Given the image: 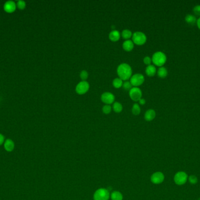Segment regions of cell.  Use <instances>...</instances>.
<instances>
[{
    "mask_svg": "<svg viewBox=\"0 0 200 200\" xmlns=\"http://www.w3.org/2000/svg\"><path fill=\"white\" fill-rule=\"evenodd\" d=\"M117 73L120 79L127 80L132 76V68L128 64H121L117 67Z\"/></svg>",
    "mask_w": 200,
    "mask_h": 200,
    "instance_id": "cell-1",
    "label": "cell"
},
{
    "mask_svg": "<svg viewBox=\"0 0 200 200\" xmlns=\"http://www.w3.org/2000/svg\"><path fill=\"white\" fill-rule=\"evenodd\" d=\"M167 57L164 53L158 51L155 52L153 56L152 61L153 62V64L158 67H161L163 66L166 62Z\"/></svg>",
    "mask_w": 200,
    "mask_h": 200,
    "instance_id": "cell-2",
    "label": "cell"
},
{
    "mask_svg": "<svg viewBox=\"0 0 200 200\" xmlns=\"http://www.w3.org/2000/svg\"><path fill=\"white\" fill-rule=\"evenodd\" d=\"M110 197V193L108 190L101 188L95 191L94 194V200H108Z\"/></svg>",
    "mask_w": 200,
    "mask_h": 200,
    "instance_id": "cell-3",
    "label": "cell"
},
{
    "mask_svg": "<svg viewBox=\"0 0 200 200\" xmlns=\"http://www.w3.org/2000/svg\"><path fill=\"white\" fill-rule=\"evenodd\" d=\"M188 178L189 177L186 173L184 171H179L175 174L174 177V181L177 185L182 186L187 182Z\"/></svg>",
    "mask_w": 200,
    "mask_h": 200,
    "instance_id": "cell-4",
    "label": "cell"
},
{
    "mask_svg": "<svg viewBox=\"0 0 200 200\" xmlns=\"http://www.w3.org/2000/svg\"><path fill=\"white\" fill-rule=\"evenodd\" d=\"M132 40L133 43L137 45H141L146 42L147 40V37L143 32L137 31L133 33L132 35Z\"/></svg>",
    "mask_w": 200,
    "mask_h": 200,
    "instance_id": "cell-5",
    "label": "cell"
},
{
    "mask_svg": "<svg viewBox=\"0 0 200 200\" xmlns=\"http://www.w3.org/2000/svg\"><path fill=\"white\" fill-rule=\"evenodd\" d=\"M144 81V77L142 74L136 73L131 77L130 82L135 87H137L141 85Z\"/></svg>",
    "mask_w": 200,
    "mask_h": 200,
    "instance_id": "cell-6",
    "label": "cell"
},
{
    "mask_svg": "<svg viewBox=\"0 0 200 200\" xmlns=\"http://www.w3.org/2000/svg\"><path fill=\"white\" fill-rule=\"evenodd\" d=\"M90 85L89 83L85 81H81L79 82L76 87H75V91L79 95H83L89 89Z\"/></svg>",
    "mask_w": 200,
    "mask_h": 200,
    "instance_id": "cell-7",
    "label": "cell"
},
{
    "mask_svg": "<svg viewBox=\"0 0 200 200\" xmlns=\"http://www.w3.org/2000/svg\"><path fill=\"white\" fill-rule=\"evenodd\" d=\"M164 180V175L163 173L157 171L154 173L150 177V180L154 184H159L163 182Z\"/></svg>",
    "mask_w": 200,
    "mask_h": 200,
    "instance_id": "cell-8",
    "label": "cell"
},
{
    "mask_svg": "<svg viewBox=\"0 0 200 200\" xmlns=\"http://www.w3.org/2000/svg\"><path fill=\"white\" fill-rule=\"evenodd\" d=\"M130 96L134 101H139L142 98V90L138 87H132L130 90Z\"/></svg>",
    "mask_w": 200,
    "mask_h": 200,
    "instance_id": "cell-9",
    "label": "cell"
},
{
    "mask_svg": "<svg viewBox=\"0 0 200 200\" xmlns=\"http://www.w3.org/2000/svg\"><path fill=\"white\" fill-rule=\"evenodd\" d=\"M16 8V2L13 1H7L4 4V10L9 14L15 12Z\"/></svg>",
    "mask_w": 200,
    "mask_h": 200,
    "instance_id": "cell-10",
    "label": "cell"
},
{
    "mask_svg": "<svg viewBox=\"0 0 200 200\" xmlns=\"http://www.w3.org/2000/svg\"><path fill=\"white\" fill-rule=\"evenodd\" d=\"M101 99L102 101L107 105H110L114 102L115 96L111 92H104L102 94Z\"/></svg>",
    "mask_w": 200,
    "mask_h": 200,
    "instance_id": "cell-11",
    "label": "cell"
},
{
    "mask_svg": "<svg viewBox=\"0 0 200 200\" xmlns=\"http://www.w3.org/2000/svg\"><path fill=\"white\" fill-rule=\"evenodd\" d=\"M4 147L6 151L11 152L15 148V143L12 139L7 138L4 141Z\"/></svg>",
    "mask_w": 200,
    "mask_h": 200,
    "instance_id": "cell-12",
    "label": "cell"
},
{
    "mask_svg": "<svg viewBox=\"0 0 200 200\" xmlns=\"http://www.w3.org/2000/svg\"><path fill=\"white\" fill-rule=\"evenodd\" d=\"M156 117V112L153 109L147 110L144 114V119L146 121L150 122L153 120Z\"/></svg>",
    "mask_w": 200,
    "mask_h": 200,
    "instance_id": "cell-13",
    "label": "cell"
},
{
    "mask_svg": "<svg viewBox=\"0 0 200 200\" xmlns=\"http://www.w3.org/2000/svg\"><path fill=\"white\" fill-rule=\"evenodd\" d=\"M109 38L112 41H117L120 38V32L117 30H113L110 33Z\"/></svg>",
    "mask_w": 200,
    "mask_h": 200,
    "instance_id": "cell-14",
    "label": "cell"
},
{
    "mask_svg": "<svg viewBox=\"0 0 200 200\" xmlns=\"http://www.w3.org/2000/svg\"><path fill=\"white\" fill-rule=\"evenodd\" d=\"M133 47H134V44H133V41L130 39L126 40L123 43V45H122L123 48L127 51H131V50H132Z\"/></svg>",
    "mask_w": 200,
    "mask_h": 200,
    "instance_id": "cell-15",
    "label": "cell"
},
{
    "mask_svg": "<svg viewBox=\"0 0 200 200\" xmlns=\"http://www.w3.org/2000/svg\"><path fill=\"white\" fill-rule=\"evenodd\" d=\"M185 21L187 24L190 25H194L196 23H197V20L194 15L191 14H188L185 17Z\"/></svg>",
    "mask_w": 200,
    "mask_h": 200,
    "instance_id": "cell-16",
    "label": "cell"
},
{
    "mask_svg": "<svg viewBox=\"0 0 200 200\" xmlns=\"http://www.w3.org/2000/svg\"><path fill=\"white\" fill-rule=\"evenodd\" d=\"M146 73L149 76H154L156 73V68L153 65H149L146 68Z\"/></svg>",
    "mask_w": 200,
    "mask_h": 200,
    "instance_id": "cell-17",
    "label": "cell"
},
{
    "mask_svg": "<svg viewBox=\"0 0 200 200\" xmlns=\"http://www.w3.org/2000/svg\"><path fill=\"white\" fill-rule=\"evenodd\" d=\"M111 199L112 200H122L123 196L121 193L118 191H113L111 194Z\"/></svg>",
    "mask_w": 200,
    "mask_h": 200,
    "instance_id": "cell-18",
    "label": "cell"
},
{
    "mask_svg": "<svg viewBox=\"0 0 200 200\" xmlns=\"http://www.w3.org/2000/svg\"><path fill=\"white\" fill-rule=\"evenodd\" d=\"M167 73H168L167 70L164 67H160L159 69L157 70V75L161 78L166 77L167 76Z\"/></svg>",
    "mask_w": 200,
    "mask_h": 200,
    "instance_id": "cell-19",
    "label": "cell"
},
{
    "mask_svg": "<svg viewBox=\"0 0 200 200\" xmlns=\"http://www.w3.org/2000/svg\"><path fill=\"white\" fill-rule=\"evenodd\" d=\"M112 85L113 86L116 87V88H120L121 86H122L123 85V81L121 79H120V77H117L115 78L113 80L112 82Z\"/></svg>",
    "mask_w": 200,
    "mask_h": 200,
    "instance_id": "cell-20",
    "label": "cell"
},
{
    "mask_svg": "<svg viewBox=\"0 0 200 200\" xmlns=\"http://www.w3.org/2000/svg\"><path fill=\"white\" fill-rule=\"evenodd\" d=\"M123 109L122 105L120 103V102H115L113 105V110H114V112H115L116 113H120L121 112H122Z\"/></svg>",
    "mask_w": 200,
    "mask_h": 200,
    "instance_id": "cell-21",
    "label": "cell"
},
{
    "mask_svg": "<svg viewBox=\"0 0 200 200\" xmlns=\"http://www.w3.org/2000/svg\"><path fill=\"white\" fill-rule=\"evenodd\" d=\"M122 36L124 39H128L129 38H130L132 36V33L130 30L126 29H124V30L122 31Z\"/></svg>",
    "mask_w": 200,
    "mask_h": 200,
    "instance_id": "cell-22",
    "label": "cell"
},
{
    "mask_svg": "<svg viewBox=\"0 0 200 200\" xmlns=\"http://www.w3.org/2000/svg\"><path fill=\"white\" fill-rule=\"evenodd\" d=\"M16 8H18L20 10H23L26 6V2L22 0H19L16 2Z\"/></svg>",
    "mask_w": 200,
    "mask_h": 200,
    "instance_id": "cell-23",
    "label": "cell"
},
{
    "mask_svg": "<svg viewBox=\"0 0 200 200\" xmlns=\"http://www.w3.org/2000/svg\"><path fill=\"white\" fill-rule=\"evenodd\" d=\"M132 112L135 115H138L140 113V108L137 103H135L132 108Z\"/></svg>",
    "mask_w": 200,
    "mask_h": 200,
    "instance_id": "cell-24",
    "label": "cell"
},
{
    "mask_svg": "<svg viewBox=\"0 0 200 200\" xmlns=\"http://www.w3.org/2000/svg\"><path fill=\"white\" fill-rule=\"evenodd\" d=\"M111 106L110 105H105L102 107V112L105 114H109L111 112Z\"/></svg>",
    "mask_w": 200,
    "mask_h": 200,
    "instance_id": "cell-25",
    "label": "cell"
},
{
    "mask_svg": "<svg viewBox=\"0 0 200 200\" xmlns=\"http://www.w3.org/2000/svg\"><path fill=\"white\" fill-rule=\"evenodd\" d=\"M80 76L81 79L83 81H85V80L88 78V72H87L85 70H82V71L80 72Z\"/></svg>",
    "mask_w": 200,
    "mask_h": 200,
    "instance_id": "cell-26",
    "label": "cell"
},
{
    "mask_svg": "<svg viewBox=\"0 0 200 200\" xmlns=\"http://www.w3.org/2000/svg\"><path fill=\"white\" fill-rule=\"evenodd\" d=\"M122 86H123V88L126 90H131L132 89V84L129 81H125L123 85H122Z\"/></svg>",
    "mask_w": 200,
    "mask_h": 200,
    "instance_id": "cell-27",
    "label": "cell"
},
{
    "mask_svg": "<svg viewBox=\"0 0 200 200\" xmlns=\"http://www.w3.org/2000/svg\"><path fill=\"white\" fill-rule=\"evenodd\" d=\"M188 180L189 181V182L192 184H196L197 182H198V178L196 176H194V175H192V176H190L189 178H188Z\"/></svg>",
    "mask_w": 200,
    "mask_h": 200,
    "instance_id": "cell-28",
    "label": "cell"
},
{
    "mask_svg": "<svg viewBox=\"0 0 200 200\" xmlns=\"http://www.w3.org/2000/svg\"><path fill=\"white\" fill-rule=\"evenodd\" d=\"M152 59L149 57H145L143 59V62L146 65H150L151 62H152Z\"/></svg>",
    "mask_w": 200,
    "mask_h": 200,
    "instance_id": "cell-29",
    "label": "cell"
},
{
    "mask_svg": "<svg viewBox=\"0 0 200 200\" xmlns=\"http://www.w3.org/2000/svg\"><path fill=\"white\" fill-rule=\"evenodd\" d=\"M193 11L196 14L200 16V5H197L195 6L193 9Z\"/></svg>",
    "mask_w": 200,
    "mask_h": 200,
    "instance_id": "cell-30",
    "label": "cell"
},
{
    "mask_svg": "<svg viewBox=\"0 0 200 200\" xmlns=\"http://www.w3.org/2000/svg\"><path fill=\"white\" fill-rule=\"evenodd\" d=\"M5 141V137L3 134L0 133V146L3 144Z\"/></svg>",
    "mask_w": 200,
    "mask_h": 200,
    "instance_id": "cell-31",
    "label": "cell"
},
{
    "mask_svg": "<svg viewBox=\"0 0 200 200\" xmlns=\"http://www.w3.org/2000/svg\"><path fill=\"white\" fill-rule=\"evenodd\" d=\"M139 103L140 104V105H144L145 104V103H146V100H145V99H143V98H141L139 100Z\"/></svg>",
    "mask_w": 200,
    "mask_h": 200,
    "instance_id": "cell-32",
    "label": "cell"
},
{
    "mask_svg": "<svg viewBox=\"0 0 200 200\" xmlns=\"http://www.w3.org/2000/svg\"><path fill=\"white\" fill-rule=\"evenodd\" d=\"M197 27H199V28L200 29V18H199L197 21Z\"/></svg>",
    "mask_w": 200,
    "mask_h": 200,
    "instance_id": "cell-33",
    "label": "cell"
}]
</instances>
